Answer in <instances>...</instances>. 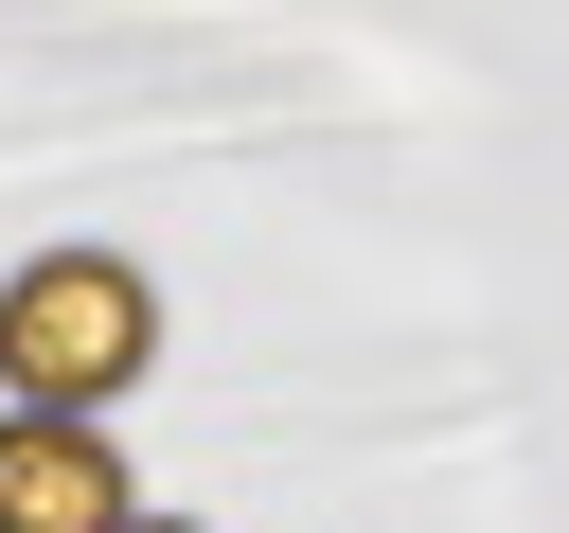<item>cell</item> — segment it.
Masks as SVG:
<instances>
[{"instance_id":"6da1fadb","label":"cell","mask_w":569,"mask_h":533,"mask_svg":"<svg viewBox=\"0 0 569 533\" xmlns=\"http://www.w3.org/2000/svg\"><path fill=\"white\" fill-rule=\"evenodd\" d=\"M142 355H160V284L124 249H36L0 284V391L18 409H107V391H142Z\"/></svg>"},{"instance_id":"7a4b0ae2","label":"cell","mask_w":569,"mask_h":533,"mask_svg":"<svg viewBox=\"0 0 569 533\" xmlns=\"http://www.w3.org/2000/svg\"><path fill=\"white\" fill-rule=\"evenodd\" d=\"M0 533H124V462L89 409H18L0 426Z\"/></svg>"},{"instance_id":"3957f363","label":"cell","mask_w":569,"mask_h":533,"mask_svg":"<svg viewBox=\"0 0 569 533\" xmlns=\"http://www.w3.org/2000/svg\"><path fill=\"white\" fill-rule=\"evenodd\" d=\"M124 533H178V515H124Z\"/></svg>"}]
</instances>
